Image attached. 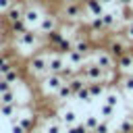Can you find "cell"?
Segmentation results:
<instances>
[{"label": "cell", "mask_w": 133, "mask_h": 133, "mask_svg": "<svg viewBox=\"0 0 133 133\" xmlns=\"http://www.w3.org/2000/svg\"><path fill=\"white\" fill-rule=\"evenodd\" d=\"M91 133H112V131H110V123L102 118V121L98 123V127H96V129H94Z\"/></svg>", "instance_id": "d6a6232c"}, {"label": "cell", "mask_w": 133, "mask_h": 133, "mask_svg": "<svg viewBox=\"0 0 133 133\" xmlns=\"http://www.w3.org/2000/svg\"><path fill=\"white\" fill-rule=\"evenodd\" d=\"M64 133H89V131H87V127L83 123H75V125H69Z\"/></svg>", "instance_id": "1f68e13d"}, {"label": "cell", "mask_w": 133, "mask_h": 133, "mask_svg": "<svg viewBox=\"0 0 133 133\" xmlns=\"http://www.w3.org/2000/svg\"><path fill=\"white\" fill-rule=\"evenodd\" d=\"M54 98H56V102H60V104H62V102H66L69 98H73V91H71V87H69V83H66V81L58 87V91L54 94Z\"/></svg>", "instance_id": "ac0fdd59"}, {"label": "cell", "mask_w": 133, "mask_h": 133, "mask_svg": "<svg viewBox=\"0 0 133 133\" xmlns=\"http://www.w3.org/2000/svg\"><path fill=\"white\" fill-rule=\"evenodd\" d=\"M64 125L60 123V121H46V125H44V133H64V129H62Z\"/></svg>", "instance_id": "44dd1931"}, {"label": "cell", "mask_w": 133, "mask_h": 133, "mask_svg": "<svg viewBox=\"0 0 133 133\" xmlns=\"http://www.w3.org/2000/svg\"><path fill=\"white\" fill-rule=\"evenodd\" d=\"M118 87H121L123 91H127V94H133V77L127 73V75L118 81Z\"/></svg>", "instance_id": "4316f807"}, {"label": "cell", "mask_w": 133, "mask_h": 133, "mask_svg": "<svg viewBox=\"0 0 133 133\" xmlns=\"http://www.w3.org/2000/svg\"><path fill=\"white\" fill-rule=\"evenodd\" d=\"M94 60H96L104 71H108V69H116V58L110 54L108 48H98V50L94 52Z\"/></svg>", "instance_id": "52a82bcc"}, {"label": "cell", "mask_w": 133, "mask_h": 133, "mask_svg": "<svg viewBox=\"0 0 133 133\" xmlns=\"http://www.w3.org/2000/svg\"><path fill=\"white\" fill-rule=\"evenodd\" d=\"M118 133H133V114H127L118 123Z\"/></svg>", "instance_id": "603a6c76"}, {"label": "cell", "mask_w": 133, "mask_h": 133, "mask_svg": "<svg viewBox=\"0 0 133 133\" xmlns=\"http://www.w3.org/2000/svg\"><path fill=\"white\" fill-rule=\"evenodd\" d=\"M100 2H102V4H104V6H106V4H112V2H114V0H100Z\"/></svg>", "instance_id": "74e56055"}, {"label": "cell", "mask_w": 133, "mask_h": 133, "mask_svg": "<svg viewBox=\"0 0 133 133\" xmlns=\"http://www.w3.org/2000/svg\"><path fill=\"white\" fill-rule=\"evenodd\" d=\"M129 75H131V77H133V66H131V71H129Z\"/></svg>", "instance_id": "ab89813d"}, {"label": "cell", "mask_w": 133, "mask_h": 133, "mask_svg": "<svg viewBox=\"0 0 133 133\" xmlns=\"http://www.w3.org/2000/svg\"><path fill=\"white\" fill-rule=\"evenodd\" d=\"M17 112H19L17 104H0V116H6V118H10V116H15Z\"/></svg>", "instance_id": "cb8c5ba5"}, {"label": "cell", "mask_w": 133, "mask_h": 133, "mask_svg": "<svg viewBox=\"0 0 133 133\" xmlns=\"http://www.w3.org/2000/svg\"><path fill=\"white\" fill-rule=\"evenodd\" d=\"M118 6H129V4H133V0H114Z\"/></svg>", "instance_id": "8d00e7d4"}, {"label": "cell", "mask_w": 133, "mask_h": 133, "mask_svg": "<svg viewBox=\"0 0 133 133\" xmlns=\"http://www.w3.org/2000/svg\"><path fill=\"white\" fill-rule=\"evenodd\" d=\"M35 29H37V33L44 37L46 33H50V31L58 29V17H56V15H50V12H44Z\"/></svg>", "instance_id": "ba28073f"}, {"label": "cell", "mask_w": 133, "mask_h": 133, "mask_svg": "<svg viewBox=\"0 0 133 133\" xmlns=\"http://www.w3.org/2000/svg\"><path fill=\"white\" fill-rule=\"evenodd\" d=\"M52 50H56V52H60V54H66L69 50H73V39H69L66 35H62V37H60V42H58Z\"/></svg>", "instance_id": "d6986e66"}, {"label": "cell", "mask_w": 133, "mask_h": 133, "mask_svg": "<svg viewBox=\"0 0 133 133\" xmlns=\"http://www.w3.org/2000/svg\"><path fill=\"white\" fill-rule=\"evenodd\" d=\"M87 87H89L91 100L94 98H102L106 94V83H102V81H91V83H87Z\"/></svg>", "instance_id": "2e32d148"}, {"label": "cell", "mask_w": 133, "mask_h": 133, "mask_svg": "<svg viewBox=\"0 0 133 133\" xmlns=\"http://www.w3.org/2000/svg\"><path fill=\"white\" fill-rule=\"evenodd\" d=\"M75 98H77L79 102H85V104H87V102H91V94H89V87H87V83H85V85H83V87H81V89L75 94Z\"/></svg>", "instance_id": "83f0119b"}, {"label": "cell", "mask_w": 133, "mask_h": 133, "mask_svg": "<svg viewBox=\"0 0 133 133\" xmlns=\"http://www.w3.org/2000/svg\"><path fill=\"white\" fill-rule=\"evenodd\" d=\"M64 60H66V64H71V66H75V69H79L83 62H85V54H81L79 50H69L66 54H64Z\"/></svg>", "instance_id": "5bb4252c"}, {"label": "cell", "mask_w": 133, "mask_h": 133, "mask_svg": "<svg viewBox=\"0 0 133 133\" xmlns=\"http://www.w3.org/2000/svg\"><path fill=\"white\" fill-rule=\"evenodd\" d=\"M83 10L87 17H102L104 15V4L100 0H83Z\"/></svg>", "instance_id": "7c38bea8"}, {"label": "cell", "mask_w": 133, "mask_h": 133, "mask_svg": "<svg viewBox=\"0 0 133 133\" xmlns=\"http://www.w3.org/2000/svg\"><path fill=\"white\" fill-rule=\"evenodd\" d=\"M15 44H17L21 50H27V52L33 54V50H37V48L42 46V35L35 33L33 29H25L23 33L15 35Z\"/></svg>", "instance_id": "7a4b0ae2"}, {"label": "cell", "mask_w": 133, "mask_h": 133, "mask_svg": "<svg viewBox=\"0 0 133 133\" xmlns=\"http://www.w3.org/2000/svg\"><path fill=\"white\" fill-rule=\"evenodd\" d=\"M42 8L39 6H33V4H29V6H25V12H23V21L27 23V27L31 29H35L37 27V23H39V19H42Z\"/></svg>", "instance_id": "30bf717a"}, {"label": "cell", "mask_w": 133, "mask_h": 133, "mask_svg": "<svg viewBox=\"0 0 133 133\" xmlns=\"http://www.w3.org/2000/svg\"><path fill=\"white\" fill-rule=\"evenodd\" d=\"M10 133H27V131H25V127L17 121V123H10Z\"/></svg>", "instance_id": "e575fe53"}, {"label": "cell", "mask_w": 133, "mask_h": 133, "mask_svg": "<svg viewBox=\"0 0 133 133\" xmlns=\"http://www.w3.org/2000/svg\"><path fill=\"white\" fill-rule=\"evenodd\" d=\"M29 133H44V129H33V131H29Z\"/></svg>", "instance_id": "f35d334b"}, {"label": "cell", "mask_w": 133, "mask_h": 133, "mask_svg": "<svg viewBox=\"0 0 133 133\" xmlns=\"http://www.w3.org/2000/svg\"><path fill=\"white\" fill-rule=\"evenodd\" d=\"M83 2L79 0H64L62 2V8H60V19L66 21V23H75L79 19H83Z\"/></svg>", "instance_id": "3957f363"}, {"label": "cell", "mask_w": 133, "mask_h": 133, "mask_svg": "<svg viewBox=\"0 0 133 133\" xmlns=\"http://www.w3.org/2000/svg\"><path fill=\"white\" fill-rule=\"evenodd\" d=\"M64 66H66L64 54H60V52L52 50V52L48 54V73H56V75H60Z\"/></svg>", "instance_id": "9c48e42d"}, {"label": "cell", "mask_w": 133, "mask_h": 133, "mask_svg": "<svg viewBox=\"0 0 133 133\" xmlns=\"http://www.w3.org/2000/svg\"><path fill=\"white\" fill-rule=\"evenodd\" d=\"M62 83H64V79H62L60 75H56V73H46V75H44V81H42V89H44L46 96H54Z\"/></svg>", "instance_id": "8992f818"}, {"label": "cell", "mask_w": 133, "mask_h": 133, "mask_svg": "<svg viewBox=\"0 0 133 133\" xmlns=\"http://www.w3.org/2000/svg\"><path fill=\"white\" fill-rule=\"evenodd\" d=\"M19 123L25 127V131L29 133V131H33L35 127H37V118L35 116H31V114H27V116H19Z\"/></svg>", "instance_id": "7402d4cb"}, {"label": "cell", "mask_w": 133, "mask_h": 133, "mask_svg": "<svg viewBox=\"0 0 133 133\" xmlns=\"http://www.w3.org/2000/svg\"><path fill=\"white\" fill-rule=\"evenodd\" d=\"M79 75H81L87 83H91V81H102L104 69H102L96 60H89V62H83V64L79 66Z\"/></svg>", "instance_id": "277c9868"}, {"label": "cell", "mask_w": 133, "mask_h": 133, "mask_svg": "<svg viewBox=\"0 0 133 133\" xmlns=\"http://www.w3.org/2000/svg\"><path fill=\"white\" fill-rule=\"evenodd\" d=\"M46 50H48V46L37 48V52H33V54L29 56V60H27V71H29V75H33V77H44V75L48 73V54H50V52H46Z\"/></svg>", "instance_id": "6da1fadb"}, {"label": "cell", "mask_w": 133, "mask_h": 133, "mask_svg": "<svg viewBox=\"0 0 133 133\" xmlns=\"http://www.w3.org/2000/svg\"><path fill=\"white\" fill-rule=\"evenodd\" d=\"M12 2H15V0H0V12H6V10L12 6Z\"/></svg>", "instance_id": "d590c367"}, {"label": "cell", "mask_w": 133, "mask_h": 133, "mask_svg": "<svg viewBox=\"0 0 133 133\" xmlns=\"http://www.w3.org/2000/svg\"><path fill=\"white\" fill-rule=\"evenodd\" d=\"M116 66H118V71H131V66H133V54L131 52H127V54H123V56H118L116 58Z\"/></svg>", "instance_id": "e0dca14e"}, {"label": "cell", "mask_w": 133, "mask_h": 133, "mask_svg": "<svg viewBox=\"0 0 133 133\" xmlns=\"http://www.w3.org/2000/svg\"><path fill=\"white\" fill-rule=\"evenodd\" d=\"M106 48L110 50V54H112L114 58H118V56H123V54H127V52H133L125 35H112V37L108 39V46H106Z\"/></svg>", "instance_id": "5b68a950"}, {"label": "cell", "mask_w": 133, "mask_h": 133, "mask_svg": "<svg viewBox=\"0 0 133 133\" xmlns=\"http://www.w3.org/2000/svg\"><path fill=\"white\" fill-rule=\"evenodd\" d=\"M123 35L127 37V42H129V44H133V21H129V23L125 25V29H123Z\"/></svg>", "instance_id": "836d02e7"}, {"label": "cell", "mask_w": 133, "mask_h": 133, "mask_svg": "<svg viewBox=\"0 0 133 133\" xmlns=\"http://www.w3.org/2000/svg\"><path fill=\"white\" fill-rule=\"evenodd\" d=\"M66 83H69V87H71V91H73V98H75V94H77V91H79V89H81L87 81H85L81 75H75V77H71Z\"/></svg>", "instance_id": "ffe728a7"}, {"label": "cell", "mask_w": 133, "mask_h": 133, "mask_svg": "<svg viewBox=\"0 0 133 133\" xmlns=\"http://www.w3.org/2000/svg\"><path fill=\"white\" fill-rule=\"evenodd\" d=\"M114 106H110V104H106V102H102L100 104V116L104 118V121H110L112 118V114H114Z\"/></svg>", "instance_id": "d4e9b609"}, {"label": "cell", "mask_w": 133, "mask_h": 133, "mask_svg": "<svg viewBox=\"0 0 133 133\" xmlns=\"http://www.w3.org/2000/svg\"><path fill=\"white\" fill-rule=\"evenodd\" d=\"M58 121L62 123V125H75L77 123V112L75 110H71V108H62L60 112H58Z\"/></svg>", "instance_id": "9a60e30c"}, {"label": "cell", "mask_w": 133, "mask_h": 133, "mask_svg": "<svg viewBox=\"0 0 133 133\" xmlns=\"http://www.w3.org/2000/svg\"><path fill=\"white\" fill-rule=\"evenodd\" d=\"M17 91L15 89H8L4 94H0V104H17Z\"/></svg>", "instance_id": "484cf974"}, {"label": "cell", "mask_w": 133, "mask_h": 133, "mask_svg": "<svg viewBox=\"0 0 133 133\" xmlns=\"http://www.w3.org/2000/svg\"><path fill=\"white\" fill-rule=\"evenodd\" d=\"M104 102L116 108V106H118V102H121V96H118L116 91H108V94H104Z\"/></svg>", "instance_id": "4dcf8cb0"}, {"label": "cell", "mask_w": 133, "mask_h": 133, "mask_svg": "<svg viewBox=\"0 0 133 133\" xmlns=\"http://www.w3.org/2000/svg\"><path fill=\"white\" fill-rule=\"evenodd\" d=\"M23 12H25V4H23V2H12V6L4 12V21H6V25L21 21V19H23Z\"/></svg>", "instance_id": "8fae6325"}, {"label": "cell", "mask_w": 133, "mask_h": 133, "mask_svg": "<svg viewBox=\"0 0 133 133\" xmlns=\"http://www.w3.org/2000/svg\"><path fill=\"white\" fill-rule=\"evenodd\" d=\"M73 48L87 56V54L94 50V44H91V39H89L87 35H75V39H73Z\"/></svg>", "instance_id": "4fadbf2b"}, {"label": "cell", "mask_w": 133, "mask_h": 133, "mask_svg": "<svg viewBox=\"0 0 133 133\" xmlns=\"http://www.w3.org/2000/svg\"><path fill=\"white\" fill-rule=\"evenodd\" d=\"M98 123H100V116H98V114H87V116H85V121H83V125L87 127V131H89V133L98 127Z\"/></svg>", "instance_id": "f1b7e54d"}, {"label": "cell", "mask_w": 133, "mask_h": 133, "mask_svg": "<svg viewBox=\"0 0 133 133\" xmlns=\"http://www.w3.org/2000/svg\"><path fill=\"white\" fill-rule=\"evenodd\" d=\"M0 77H4L6 81H10V83H15V81H19L21 79V73H19V69L17 66H12V69H8L4 75H0Z\"/></svg>", "instance_id": "f546056e"}, {"label": "cell", "mask_w": 133, "mask_h": 133, "mask_svg": "<svg viewBox=\"0 0 133 133\" xmlns=\"http://www.w3.org/2000/svg\"><path fill=\"white\" fill-rule=\"evenodd\" d=\"M131 54H133V52H131Z\"/></svg>", "instance_id": "60d3db41"}]
</instances>
